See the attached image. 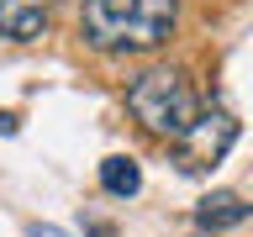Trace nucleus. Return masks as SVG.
I'll use <instances>...</instances> for the list:
<instances>
[{"label":"nucleus","instance_id":"4","mask_svg":"<svg viewBox=\"0 0 253 237\" xmlns=\"http://www.w3.org/2000/svg\"><path fill=\"white\" fill-rule=\"evenodd\" d=\"M47 32V0H0V37L32 42Z\"/></svg>","mask_w":253,"mask_h":237},{"label":"nucleus","instance_id":"3","mask_svg":"<svg viewBox=\"0 0 253 237\" xmlns=\"http://www.w3.org/2000/svg\"><path fill=\"white\" fill-rule=\"evenodd\" d=\"M232 142H237V121L227 116V111H206V116H195V126L179 137V148H185V169L221 163Z\"/></svg>","mask_w":253,"mask_h":237},{"label":"nucleus","instance_id":"6","mask_svg":"<svg viewBox=\"0 0 253 237\" xmlns=\"http://www.w3.org/2000/svg\"><path fill=\"white\" fill-rule=\"evenodd\" d=\"M100 185H106V195H137L142 190V169H137V158H122V153H111L106 163H100Z\"/></svg>","mask_w":253,"mask_h":237},{"label":"nucleus","instance_id":"2","mask_svg":"<svg viewBox=\"0 0 253 237\" xmlns=\"http://www.w3.org/2000/svg\"><path fill=\"white\" fill-rule=\"evenodd\" d=\"M126 111L153 137L179 142L195 126V116H201V100H195V90H190V79L179 69H148V74H137L126 84Z\"/></svg>","mask_w":253,"mask_h":237},{"label":"nucleus","instance_id":"5","mask_svg":"<svg viewBox=\"0 0 253 237\" xmlns=\"http://www.w3.org/2000/svg\"><path fill=\"white\" fill-rule=\"evenodd\" d=\"M253 216V205L237 195V190H211L201 205H195V227H206V232H227V227H243V221Z\"/></svg>","mask_w":253,"mask_h":237},{"label":"nucleus","instance_id":"1","mask_svg":"<svg viewBox=\"0 0 253 237\" xmlns=\"http://www.w3.org/2000/svg\"><path fill=\"white\" fill-rule=\"evenodd\" d=\"M179 21V0H84L79 32L100 53H153L169 42Z\"/></svg>","mask_w":253,"mask_h":237},{"label":"nucleus","instance_id":"7","mask_svg":"<svg viewBox=\"0 0 253 237\" xmlns=\"http://www.w3.org/2000/svg\"><path fill=\"white\" fill-rule=\"evenodd\" d=\"M32 237H69V232H58V227H32Z\"/></svg>","mask_w":253,"mask_h":237},{"label":"nucleus","instance_id":"8","mask_svg":"<svg viewBox=\"0 0 253 237\" xmlns=\"http://www.w3.org/2000/svg\"><path fill=\"white\" fill-rule=\"evenodd\" d=\"M0 132H16V116H0Z\"/></svg>","mask_w":253,"mask_h":237}]
</instances>
